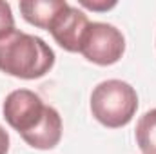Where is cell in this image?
<instances>
[{"mask_svg":"<svg viewBox=\"0 0 156 154\" xmlns=\"http://www.w3.org/2000/svg\"><path fill=\"white\" fill-rule=\"evenodd\" d=\"M80 4L93 11H107L116 5V2H89V0H80Z\"/></svg>","mask_w":156,"mask_h":154,"instance_id":"30bf717a","label":"cell"},{"mask_svg":"<svg viewBox=\"0 0 156 154\" xmlns=\"http://www.w3.org/2000/svg\"><path fill=\"white\" fill-rule=\"evenodd\" d=\"M22 140L33 149H40V151L55 149L62 140V118L58 114V111L47 105L45 116L40 121V125L35 127L31 132L24 134Z\"/></svg>","mask_w":156,"mask_h":154,"instance_id":"8992f818","label":"cell"},{"mask_svg":"<svg viewBox=\"0 0 156 154\" xmlns=\"http://www.w3.org/2000/svg\"><path fill=\"white\" fill-rule=\"evenodd\" d=\"M89 24L91 22L85 13H82L80 9L67 4L58 13V16L53 20V24L49 26L47 31L53 35L55 42L62 49H66L69 53H80V47H82V42L87 33Z\"/></svg>","mask_w":156,"mask_h":154,"instance_id":"5b68a950","label":"cell"},{"mask_svg":"<svg viewBox=\"0 0 156 154\" xmlns=\"http://www.w3.org/2000/svg\"><path fill=\"white\" fill-rule=\"evenodd\" d=\"M15 29V18H13V11L11 5L7 2L0 0V38L7 33H11Z\"/></svg>","mask_w":156,"mask_h":154,"instance_id":"9c48e42d","label":"cell"},{"mask_svg":"<svg viewBox=\"0 0 156 154\" xmlns=\"http://www.w3.org/2000/svg\"><path fill=\"white\" fill-rule=\"evenodd\" d=\"M138 109V94L134 87L122 80H105L98 83L91 94V113L109 129L127 125Z\"/></svg>","mask_w":156,"mask_h":154,"instance_id":"7a4b0ae2","label":"cell"},{"mask_svg":"<svg viewBox=\"0 0 156 154\" xmlns=\"http://www.w3.org/2000/svg\"><path fill=\"white\" fill-rule=\"evenodd\" d=\"M67 5L66 0H22L20 11L22 16L40 29H49L53 20L58 16V13Z\"/></svg>","mask_w":156,"mask_h":154,"instance_id":"52a82bcc","label":"cell"},{"mask_svg":"<svg viewBox=\"0 0 156 154\" xmlns=\"http://www.w3.org/2000/svg\"><path fill=\"white\" fill-rule=\"evenodd\" d=\"M55 65L53 49L35 35L13 29L0 38V71L22 80H37Z\"/></svg>","mask_w":156,"mask_h":154,"instance_id":"6da1fadb","label":"cell"},{"mask_svg":"<svg viewBox=\"0 0 156 154\" xmlns=\"http://www.w3.org/2000/svg\"><path fill=\"white\" fill-rule=\"evenodd\" d=\"M7 151H9V134L0 125V154H7Z\"/></svg>","mask_w":156,"mask_h":154,"instance_id":"8fae6325","label":"cell"},{"mask_svg":"<svg viewBox=\"0 0 156 154\" xmlns=\"http://www.w3.org/2000/svg\"><path fill=\"white\" fill-rule=\"evenodd\" d=\"M136 143L144 154H156V109L147 111L138 120Z\"/></svg>","mask_w":156,"mask_h":154,"instance_id":"ba28073f","label":"cell"},{"mask_svg":"<svg viewBox=\"0 0 156 154\" xmlns=\"http://www.w3.org/2000/svg\"><path fill=\"white\" fill-rule=\"evenodd\" d=\"M47 105H44L42 98L29 89H16L5 96L4 102V118L5 121L20 134L31 132L35 127H38L40 121L45 116Z\"/></svg>","mask_w":156,"mask_h":154,"instance_id":"277c9868","label":"cell"},{"mask_svg":"<svg viewBox=\"0 0 156 154\" xmlns=\"http://www.w3.org/2000/svg\"><path fill=\"white\" fill-rule=\"evenodd\" d=\"M125 51V38L122 31L111 24L91 22L83 37L80 53L96 65H113Z\"/></svg>","mask_w":156,"mask_h":154,"instance_id":"3957f363","label":"cell"}]
</instances>
